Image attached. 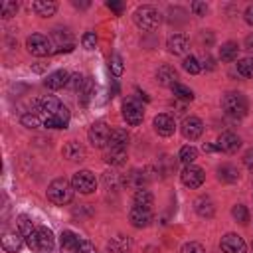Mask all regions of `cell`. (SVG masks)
Returning <instances> with one entry per match:
<instances>
[{
	"label": "cell",
	"instance_id": "1",
	"mask_svg": "<svg viewBox=\"0 0 253 253\" xmlns=\"http://www.w3.org/2000/svg\"><path fill=\"white\" fill-rule=\"evenodd\" d=\"M47 198L57 204V206H65L73 200V184L67 182L65 178H57L47 186Z\"/></svg>",
	"mask_w": 253,
	"mask_h": 253
},
{
	"label": "cell",
	"instance_id": "2",
	"mask_svg": "<svg viewBox=\"0 0 253 253\" xmlns=\"http://www.w3.org/2000/svg\"><path fill=\"white\" fill-rule=\"evenodd\" d=\"M221 105H223V111H225L227 115L235 117V119L247 115V99H245L241 93H237V91L225 93L223 99H221Z\"/></svg>",
	"mask_w": 253,
	"mask_h": 253
},
{
	"label": "cell",
	"instance_id": "3",
	"mask_svg": "<svg viewBox=\"0 0 253 253\" xmlns=\"http://www.w3.org/2000/svg\"><path fill=\"white\" fill-rule=\"evenodd\" d=\"M160 20H162V16H160V12L154 6H138L134 10V22L142 30H154V28H158Z\"/></svg>",
	"mask_w": 253,
	"mask_h": 253
},
{
	"label": "cell",
	"instance_id": "4",
	"mask_svg": "<svg viewBox=\"0 0 253 253\" xmlns=\"http://www.w3.org/2000/svg\"><path fill=\"white\" fill-rule=\"evenodd\" d=\"M71 184H73V190H77V192H81V194H91V192H95V188H97V180H95V176H93L89 170H79V172H75Z\"/></svg>",
	"mask_w": 253,
	"mask_h": 253
},
{
	"label": "cell",
	"instance_id": "5",
	"mask_svg": "<svg viewBox=\"0 0 253 253\" xmlns=\"http://www.w3.org/2000/svg\"><path fill=\"white\" fill-rule=\"evenodd\" d=\"M26 45H28V51H30L32 55H38V57H43V55L51 53V43H49V40H47L45 36H42V34H32V36L28 38Z\"/></svg>",
	"mask_w": 253,
	"mask_h": 253
},
{
	"label": "cell",
	"instance_id": "6",
	"mask_svg": "<svg viewBox=\"0 0 253 253\" xmlns=\"http://www.w3.org/2000/svg\"><path fill=\"white\" fill-rule=\"evenodd\" d=\"M109 138H111V128L105 125V123H95L91 125L89 128V142L97 148H103L109 144Z\"/></svg>",
	"mask_w": 253,
	"mask_h": 253
},
{
	"label": "cell",
	"instance_id": "7",
	"mask_svg": "<svg viewBox=\"0 0 253 253\" xmlns=\"http://www.w3.org/2000/svg\"><path fill=\"white\" fill-rule=\"evenodd\" d=\"M180 178H182V184L184 186H188V188H200L204 184V180H206V174H204V170L200 166L190 164V166H186L182 170Z\"/></svg>",
	"mask_w": 253,
	"mask_h": 253
},
{
	"label": "cell",
	"instance_id": "8",
	"mask_svg": "<svg viewBox=\"0 0 253 253\" xmlns=\"http://www.w3.org/2000/svg\"><path fill=\"white\" fill-rule=\"evenodd\" d=\"M142 117H144V111H142V107L134 99H128V101L123 103V119L128 125H132V126L140 125L142 123Z\"/></svg>",
	"mask_w": 253,
	"mask_h": 253
},
{
	"label": "cell",
	"instance_id": "9",
	"mask_svg": "<svg viewBox=\"0 0 253 253\" xmlns=\"http://www.w3.org/2000/svg\"><path fill=\"white\" fill-rule=\"evenodd\" d=\"M219 247L223 253H247V245L237 233H225L219 241Z\"/></svg>",
	"mask_w": 253,
	"mask_h": 253
},
{
	"label": "cell",
	"instance_id": "10",
	"mask_svg": "<svg viewBox=\"0 0 253 253\" xmlns=\"http://www.w3.org/2000/svg\"><path fill=\"white\" fill-rule=\"evenodd\" d=\"M204 132V123L198 119V117H186L184 123H182V134L188 138V140H196L200 138Z\"/></svg>",
	"mask_w": 253,
	"mask_h": 253
},
{
	"label": "cell",
	"instance_id": "11",
	"mask_svg": "<svg viewBox=\"0 0 253 253\" xmlns=\"http://www.w3.org/2000/svg\"><path fill=\"white\" fill-rule=\"evenodd\" d=\"M128 219L134 227H146L152 223V211L146 210V208H138V206H132L130 211H128Z\"/></svg>",
	"mask_w": 253,
	"mask_h": 253
},
{
	"label": "cell",
	"instance_id": "12",
	"mask_svg": "<svg viewBox=\"0 0 253 253\" xmlns=\"http://www.w3.org/2000/svg\"><path fill=\"white\" fill-rule=\"evenodd\" d=\"M239 146H241V138L233 132H221L217 138V150H221V152L233 154V152H237Z\"/></svg>",
	"mask_w": 253,
	"mask_h": 253
},
{
	"label": "cell",
	"instance_id": "13",
	"mask_svg": "<svg viewBox=\"0 0 253 253\" xmlns=\"http://www.w3.org/2000/svg\"><path fill=\"white\" fill-rule=\"evenodd\" d=\"M168 51L174 53V55H186L188 49H190V42L184 34H174L168 38Z\"/></svg>",
	"mask_w": 253,
	"mask_h": 253
},
{
	"label": "cell",
	"instance_id": "14",
	"mask_svg": "<svg viewBox=\"0 0 253 253\" xmlns=\"http://www.w3.org/2000/svg\"><path fill=\"white\" fill-rule=\"evenodd\" d=\"M174 128H176V125H174V119L170 117V115H156L154 117V130L160 134V136H170V134H174Z\"/></svg>",
	"mask_w": 253,
	"mask_h": 253
},
{
	"label": "cell",
	"instance_id": "15",
	"mask_svg": "<svg viewBox=\"0 0 253 253\" xmlns=\"http://www.w3.org/2000/svg\"><path fill=\"white\" fill-rule=\"evenodd\" d=\"M69 77H71V75H69L67 71L57 69V71H53V73L47 75V79H45V87L51 89V91H57V89L69 85Z\"/></svg>",
	"mask_w": 253,
	"mask_h": 253
},
{
	"label": "cell",
	"instance_id": "16",
	"mask_svg": "<svg viewBox=\"0 0 253 253\" xmlns=\"http://www.w3.org/2000/svg\"><path fill=\"white\" fill-rule=\"evenodd\" d=\"M67 125H69V111L63 105H61V109L53 117L45 119V126L47 128H67Z\"/></svg>",
	"mask_w": 253,
	"mask_h": 253
},
{
	"label": "cell",
	"instance_id": "17",
	"mask_svg": "<svg viewBox=\"0 0 253 253\" xmlns=\"http://www.w3.org/2000/svg\"><path fill=\"white\" fill-rule=\"evenodd\" d=\"M150 180V176L146 174V170H130L125 178V184L126 186H132L134 190H140L144 188V184Z\"/></svg>",
	"mask_w": 253,
	"mask_h": 253
},
{
	"label": "cell",
	"instance_id": "18",
	"mask_svg": "<svg viewBox=\"0 0 253 253\" xmlns=\"http://www.w3.org/2000/svg\"><path fill=\"white\" fill-rule=\"evenodd\" d=\"M79 237L73 231H63L61 233V253H79Z\"/></svg>",
	"mask_w": 253,
	"mask_h": 253
},
{
	"label": "cell",
	"instance_id": "19",
	"mask_svg": "<svg viewBox=\"0 0 253 253\" xmlns=\"http://www.w3.org/2000/svg\"><path fill=\"white\" fill-rule=\"evenodd\" d=\"M22 233L20 231H16V233H6L4 237H2V249L4 251H8V253H16V251H20V247H22Z\"/></svg>",
	"mask_w": 253,
	"mask_h": 253
},
{
	"label": "cell",
	"instance_id": "20",
	"mask_svg": "<svg viewBox=\"0 0 253 253\" xmlns=\"http://www.w3.org/2000/svg\"><path fill=\"white\" fill-rule=\"evenodd\" d=\"M63 156L67 158V160H83V156H85V148L79 144V142H75V140H69L65 146H63Z\"/></svg>",
	"mask_w": 253,
	"mask_h": 253
},
{
	"label": "cell",
	"instance_id": "21",
	"mask_svg": "<svg viewBox=\"0 0 253 253\" xmlns=\"http://www.w3.org/2000/svg\"><path fill=\"white\" fill-rule=\"evenodd\" d=\"M237 178H239V172H237L235 166H231V164H221V166L217 168V180H219V182H223V184H233V182H237Z\"/></svg>",
	"mask_w": 253,
	"mask_h": 253
},
{
	"label": "cell",
	"instance_id": "22",
	"mask_svg": "<svg viewBox=\"0 0 253 253\" xmlns=\"http://www.w3.org/2000/svg\"><path fill=\"white\" fill-rule=\"evenodd\" d=\"M194 208H196V213H198L200 217H211V215H213V211H215L213 202H211L208 196L198 198V200L194 202Z\"/></svg>",
	"mask_w": 253,
	"mask_h": 253
},
{
	"label": "cell",
	"instance_id": "23",
	"mask_svg": "<svg viewBox=\"0 0 253 253\" xmlns=\"http://www.w3.org/2000/svg\"><path fill=\"white\" fill-rule=\"evenodd\" d=\"M176 79H178V75H176V71H174V67H170V65H162L158 71H156V81L160 83V85H176Z\"/></svg>",
	"mask_w": 253,
	"mask_h": 253
},
{
	"label": "cell",
	"instance_id": "24",
	"mask_svg": "<svg viewBox=\"0 0 253 253\" xmlns=\"http://www.w3.org/2000/svg\"><path fill=\"white\" fill-rule=\"evenodd\" d=\"M38 107H40V111H43L47 117H53V115L61 109V103H59L55 97L47 95V97H43V99L38 101Z\"/></svg>",
	"mask_w": 253,
	"mask_h": 253
},
{
	"label": "cell",
	"instance_id": "25",
	"mask_svg": "<svg viewBox=\"0 0 253 253\" xmlns=\"http://www.w3.org/2000/svg\"><path fill=\"white\" fill-rule=\"evenodd\" d=\"M128 144V132L125 128H115L111 130V138H109V148H126Z\"/></svg>",
	"mask_w": 253,
	"mask_h": 253
},
{
	"label": "cell",
	"instance_id": "26",
	"mask_svg": "<svg viewBox=\"0 0 253 253\" xmlns=\"http://www.w3.org/2000/svg\"><path fill=\"white\" fill-rule=\"evenodd\" d=\"M57 10V4L51 2V0H36L34 2V12L42 18H47V16H53Z\"/></svg>",
	"mask_w": 253,
	"mask_h": 253
},
{
	"label": "cell",
	"instance_id": "27",
	"mask_svg": "<svg viewBox=\"0 0 253 253\" xmlns=\"http://www.w3.org/2000/svg\"><path fill=\"white\" fill-rule=\"evenodd\" d=\"M132 202H134V206H138V208H146V210H150V206L154 204V196H152V192H150V190L140 188V190H136V192H134Z\"/></svg>",
	"mask_w": 253,
	"mask_h": 253
},
{
	"label": "cell",
	"instance_id": "28",
	"mask_svg": "<svg viewBox=\"0 0 253 253\" xmlns=\"http://www.w3.org/2000/svg\"><path fill=\"white\" fill-rule=\"evenodd\" d=\"M38 239H40V251L49 253L53 249V233L47 227H38Z\"/></svg>",
	"mask_w": 253,
	"mask_h": 253
},
{
	"label": "cell",
	"instance_id": "29",
	"mask_svg": "<svg viewBox=\"0 0 253 253\" xmlns=\"http://www.w3.org/2000/svg\"><path fill=\"white\" fill-rule=\"evenodd\" d=\"M105 162L113 166H121L126 162V148H109L105 152Z\"/></svg>",
	"mask_w": 253,
	"mask_h": 253
},
{
	"label": "cell",
	"instance_id": "30",
	"mask_svg": "<svg viewBox=\"0 0 253 253\" xmlns=\"http://www.w3.org/2000/svg\"><path fill=\"white\" fill-rule=\"evenodd\" d=\"M128 247H130V241H128V237H125V235L113 237V239L109 241V245H107L109 253H126Z\"/></svg>",
	"mask_w": 253,
	"mask_h": 253
},
{
	"label": "cell",
	"instance_id": "31",
	"mask_svg": "<svg viewBox=\"0 0 253 253\" xmlns=\"http://www.w3.org/2000/svg\"><path fill=\"white\" fill-rule=\"evenodd\" d=\"M237 51H239V47L235 42H225L219 47V57H221V61H233V59H237Z\"/></svg>",
	"mask_w": 253,
	"mask_h": 253
},
{
	"label": "cell",
	"instance_id": "32",
	"mask_svg": "<svg viewBox=\"0 0 253 253\" xmlns=\"http://www.w3.org/2000/svg\"><path fill=\"white\" fill-rule=\"evenodd\" d=\"M16 223H18V231L22 233L24 239H26L28 235H32V233L38 229V227H34V223H32V219H30L28 215H18V221H16Z\"/></svg>",
	"mask_w": 253,
	"mask_h": 253
},
{
	"label": "cell",
	"instance_id": "33",
	"mask_svg": "<svg viewBox=\"0 0 253 253\" xmlns=\"http://www.w3.org/2000/svg\"><path fill=\"white\" fill-rule=\"evenodd\" d=\"M178 158H180V162H184L186 166H190V164H194V160L198 158V150H196L194 146H190V144H188V146H182Z\"/></svg>",
	"mask_w": 253,
	"mask_h": 253
},
{
	"label": "cell",
	"instance_id": "34",
	"mask_svg": "<svg viewBox=\"0 0 253 253\" xmlns=\"http://www.w3.org/2000/svg\"><path fill=\"white\" fill-rule=\"evenodd\" d=\"M93 93H95V85H93V81H91L89 77H85V83H83V87H81V91H79V101H81V105H87L89 99L93 97Z\"/></svg>",
	"mask_w": 253,
	"mask_h": 253
},
{
	"label": "cell",
	"instance_id": "35",
	"mask_svg": "<svg viewBox=\"0 0 253 253\" xmlns=\"http://www.w3.org/2000/svg\"><path fill=\"white\" fill-rule=\"evenodd\" d=\"M237 73L241 77L253 79V57H245V59L237 61Z\"/></svg>",
	"mask_w": 253,
	"mask_h": 253
},
{
	"label": "cell",
	"instance_id": "36",
	"mask_svg": "<svg viewBox=\"0 0 253 253\" xmlns=\"http://www.w3.org/2000/svg\"><path fill=\"white\" fill-rule=\"evenodd\" d=\"M172 93H174L176 99H182V101H192V99H194L192 89H188L186 85H180V83L172 85Z\"/></svg>",
	"mask_w": 253,
	"mask_h": 253
},
{
	"label": "cell",
	"instance_id": "37",
	"mask_svg": "<svg viewBox=\"0 0 253 253\" xmlns=\"http://www.w3.org/2000/svg\"><path fill=\"white\" fill-rule=\"evenodd\" d=\"M182 67H184V71H188V73H192V75H196V73H200V71H202V65H200V61H198L194 55L184 57Z\"/></svg>",
	"mask_w": 253,
	"mask_h": 253
},
{
	"label": "cell",
	"instance_id": "38",
	"mask_svg": "<svg viewBox=\"0 0 253 253\" xmlns=\"http://www.w3.org/2000/svg\"><path fill=\"white\" fill-rule=\"evenodd\" d=\"M16 12H18V4L16 2H10V0H6V2H2L0 4V16L2 18H12V16H16Z\"/></svg>",
	"mask_w": 253,
	"mask_h": 253
},
{
	"label": "cell",
	"instance_id": "39",
	"mask_svg": "<svg viewBox=\"0 0 253 253\" xmlns=\"http://www.w3.org/2000/svg\"><path fill=\"white\" fill-rule=\"evenodd\" d=\"M109 69H111V73L113 75H123V69H125V65H123V57L121 55H113L111 59H109Z\"/></svg>",
	"mask_w": 253,
	"mask_h": 253
},
{
	"label": "cell",
	"instance_id": "40",
	"mask_svg": "<svg viewBox=\"0 0 253 253\" xmlns=\"http://www.w3.org/2000/svg\"><path fill=\"white\" fill-rule=\"evenodd\" d=\"M231 213H233L235 221H239V223H247V219H249V211H247V208H245L243 204H237V206L231 210Z\"/></svg>",
	"mask_w": 253,
	"mask_h": 253
},
{
	"label": "cell",
	"instance_id": "41",
	"mask_svg": "<svg viewBox=\"0 0 253 253\" xmlns=\"http://www.w3.org/2000/svg\"><path fill=\"white\" fill-rule=\"evenodd\" d=\"M22 125L28 126V128H38L42 125V121L36 113H26V115H22Z\"/></svg>",
	"mask_w": 253,
	"mask_h": 253
},
{
	"label": "cell",
	"instance_id": "42",
	"mask_svg": "<svg viewBox=\"0 0 253 253\" xmlns=\"http://www.w3.org/2000/svg\"><path fill=\"white\" fill-rule=\"evenodd\" d=\"M83 83H85V77L81 75V73H75V75H71L69 77V87L73 89V91H81V87H83Z\"/></svg>",
	"mask_w": 253,
	"mask_h": 253
},
{
	"label": "cell",
	"instance_id": "43",
	"mask_svg": "<svg viewBox=\"0 0 253 253\" xmlns=\"http://www.w3.org/2000/svg\"><path fill=\"white\" fill-rule=\"evenodd\" d=\"M81 42H83V47H85V49H95V45H97V38H95V34H93V32L83 34Z\"/></svg>",
	"mask_w": 253,
	"mask_h": 253
},
{
	"label": "cell",
	"instance_id": "44",
	"mask_svg": "<svg viewBox=\"0 0 253 253\" xmlns=\"http://www.w3.org/2000/svg\"><path fill=\"white\" fill-rule=\"evenodd\" d=\"M182 253H206V249H204L200 243L190 241V243H186V245L182 247Z\"/></svg>",
	"mask_w": 253,
	"mask_h": 253
},
{
	"label": "cell",
	"instance_id": "45",
	"mask_svg": "<svg viewBox=\"0 0 253 253\" xmlns=\"http://www.w3.org/2000/svg\"><path fill=\"white\" fill-rule=\"evenodd\" d=\"M192 12L196 14V16H206V12H208V6H206V2H192Z\"/></svg>",
	"mask_w": 253,
	"mask_h": 253
},
{
	"label": "cell",
	"instance_id": "46",
	"mask_svg": "<svg viewBox=\"0 0 253 253\" xmlns=\"http://www.w3.org/2000/svg\"><path fill=\"white\" fill-rule=\"evenodd\" d=\"M79 253H99V251L95 249V245H93L91 241H81V245H79Z\"/></svg>",
	"mask_w": 253,
	"mask_h": 253
},
{
	"label": "cell",
	"instance_id": "47",
	"mask_svg": "<svg viewBox=\"0 0 253 253\" xmlns=\"http://www.w3.org/2000/svg\"><path fill=\"white\" fill-rule=\"evenodd\" d=\"M117 182H119V174H115V172H107L105 174V184L107 186H117Z\"/></svg>",
	"mask_w": 253,
	"mask_h": 253
},
{
	"label": "cell",
	"instance_id": "48",
	"mask_svg": "<svg viewBox=\"0 0 253 253\" xmlns=\"http://www.w3.org/2000/svg\"><path fill=\"white\" fill-rule=\"evenodd\" d=\"M243 162H245V166H247V168H251V170H253V148H249V150L243 154Z\"/></svg>",
	"mask_w": 253,
	"mask_h": 253
},
{
	"label": "cell",
	"instance_id": "49",
	"mask_svg": "<svg viewBox=\"0 0 253 253\" xmlns=\"http://www.w3.org/2000/svg\"><path fill=\"white\" fill-rule=\"evenodd\" d=\"M245 22L253 26V4H251V6H247V10H245Z\"/></svg>",
	"mask_w": 253,
	"mask_h": 253
},
{
	"label": "cell",
	"instance_id": "50",
	"mask_svg": "<svg viewBox=\"0 0 253 253\" xmlns=\"http://www.w3.org/2000/svg\"><path fill=\"white\" fill-rule=\"evenodd\" d=\"M107 6H109L111 10H115L117 14H121V12H123V4H121V2H107Z\"/></svg>",
	"mask_w": 253,
	"mask_h": 253
},
{
	"label": "cell",
	"instance_id": "51",
	"mask_svg": "<svg viewBox=\"0 0 253 253\" xmlns=\"http://www.w3.org/2000/svg\"><path fill=\"white\" fill-rule=\"evenodd\" d=\"M245 47H247V49H249V51L253 53V34L245 38Z\"/></svg>",
	"mask_w": 253,
	"mask_h": 253
},
{
	"label": "cell",
	"instance_id": "52",
	"mask_svg": "<svg viewBox=\"0 0 253 253\" xmlns=\"http://www.w3.org/2000/svg\"><path fill=\"white\" fill-rule=\"evenodd\" d=\"M217 150V144H204V152H213Z\"/></svg>",
	"mask_w": 253,
	"mask_h": 253
}]
</instances>
